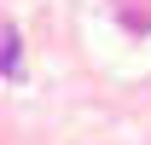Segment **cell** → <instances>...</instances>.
Returning a JSON list of instances; mask_svg holds the SVG:
<instances>
[{
  "label": "cell",
  "instance_id": "obj_1",
  "mask_svg": "<svg viewBox=\"0 0 151 145\" xmlns=\"http://www.w3.org/2000/svg\"><path fill=\"white\" fill-rule=\"evenodd\" d=\"M0 75L6 81H23V47H18V29L0 23Z\"/></svg>",
  "mask_w": 151,
  "mask_h": 145
}]
</instances>
